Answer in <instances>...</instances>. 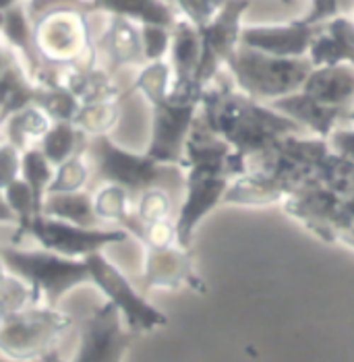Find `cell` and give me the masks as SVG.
<instances>
[{
	"label": "cell",
	"instance_id": "obj_1",
	"mask_svg": "<svg viewBox=\"0 0 354 362\" xmlns=\"http://www.w3.org/2000/svg\"><path fill=\"white\" fill-rule=\"evenodd\" d=\"M199 118L246 164L266 156L284 137L304 133L295 120L239 91L222 73L203 89Z\"/></svg>",
	"mask_w": 354,
	"mask_h": 362
},
{
	"label": "cell",
	"instance_id": "obj_2",
	"mask_svg": "<svg viewBox=\"0 0 354 362\" xmlns=\"http://www.w3.org/2000/svg\"><path fill=\"white\" fill-rule=\"evenodd\" d=\"M33 46L50 71L100 64L87 0H25Z\"/></svg>",
	"mask_w": 354,
	"mask_h": 362
},
{
	"label": "cell",
	"instance_id": "obj_3",
	"mask_svg": "<svg viewBox=\"0 0 354 362\" xmlns=\"http://www.w3.org/2000/svg\"><path fill=\"white\" fill-rule=\"evenodd\" d=\"M85 153L96 185H116L133 197V201L149 189H164L174 199H181L185 193L183 168L158 164L147 153L129 151L116 145L110 135L87 139Z\"/></svg>",
	"mask_w": 354,
	"mask_h": 362
},
{
	"label": "cell",
	"instance_id": "obj_4",
	"mask_svg": "<svg viewBox=\"0 0 354 362\" xmlns=\"http://www.w3.org/2000/svg\"><path fill=\"white\" fill-rule=\"evenodd\" d=\"M0 257L6 269L31 288L40 305L58 307L69 292L89 284L87 265L79 259H69L44 249H21L15 245H0Z\"/></svg>",
	"mask_w": 354,
	"mask_h": 362
},
{
	"label": "cell",
	"instance_id": "obj_5",
	"mask_svg": "<svg viewBox=\"0 0 354 362\" xmlns=\"http://www.w3.org/2000/svg\"><path fill=\"white\" fill-rule=\"evenodd\" d=\"M75 319L48 305L8 313L0 325V352L13 361L35 362L60 352V344L73 332Z\"/></svg>",
	"mask_w": 354,
	"mask_h": 362
},
{
	"label": "cell",
	"instance_id": "obj_6",
	"mask_svg": "<svg viewBox=\"0 0 354 362\" xmlns=\"http://www.w3.org/2000/svg\"><path fill=\"white\" fill-rule=\"evenodd\" d=\"M226 69L239 91L257 102H273L300 91L313 64L307 56L275 58L239 44L234 54L228 58Z\"/></svg>",
	"mask_w": 354,
	"mask_h": 362
},
{
	"label": "cell",
	"instance_id": "obj_7",
	"mask_svg": "<svg viewBox=\"0 0 354 362\" xmlns=\"http://www.w3.org/2000/svg\"><path fill=\"white\" fill-rule=\"evenodd\" d=\"M83 261L89 272V284L104 294L106 303L118 310L133 334H152L168 325V317L137 290L133 281L110 261L104 251L89 255Z\"/></svg>",
	"mask_w": 354,
	"mask_h": 362
},
{
	"label": "cell",
	"instance_id": "obj_8",
	"mask_svg": "<svg viewBox=\"0 0 354 362\" xmlns=\"http://www.w3.org/2000/svg\"><path fill=\"white\" fill-rule=\"evenodd\" d=\"M23 238L35 240L38 247L44 251L83 261L89 255L102 252L106 247L125 243L129 234L120 228H81L46 216H35L23 226L15 228L11 243L19 247Z\"/></svg>",
	"mask_w": 354,
	"mask_h": 362
},
{
	"label": "cell",
	"instance_id": "obj_9",
	"mask_svg": "<svg viewBox=\"0 0 354 362\" xmlns=\"http://www.w3.org/2000/svg\"><path fill=\"white\" fill-rule=\"evenodd\" d=\"M201 98L170 93L164 102L152 106V137L147 156L158 164L181 166L193 122L199 114Z\"/></svg>",
	"mask_w": 354,
	"mask_h": 362
},
{
	"label": "cell",
	"instance_id": "obj_10",
	"mask_svg": "<svg viewBox=\"0 0 354 362\" xmlns=\"http://www.w3.org/2000/svg\"><path fill=\"white\" fill-rule=\"evenodd\" d=\"M249 0H226V4L218 11V15L203 28L199 29L201 37V58L195 73V83L205 89L212 83L228 58L241 44V21L249 8Z\"/></svg>",
	"mask_w": 354,
	"mask_h": 362
},
{
	"label": "cell",
	"instance_id": "obj_11",
	"mask_svg": "<svg viewBox=\"0 0 354 362\" xmlns=\"http://www.w3.org/2000/svg\"><path fill=\"white\" fill-rule=\"evenodd\" d=\"M230 178L207 168H185V193L174 216L178 247L191 249L195 230L222 205Z\"/></svg>",
	"mask_w": 354,
	"mask_h": 362
},
{
	"label": "cell",
	"instance_id": "obj_12",
	"mask_svg": "<svg viewBox=\"0 0 354 362\" xmlns=\"http://www.w3.org/2000/svg\"><path fill=\"white\" fill-rule=\"evenodd\" d=\"M133 339L135 334L125 325L118 310L104 303L83 321L71 362H125Z\"/></svg>",
	"mask_w": 354,
	"mask_h": 362
},
{
	"label": "cell",
	"instance_id": "obj_13",
	"mask_svg": "<svg viewBox=\"0 0 354 362\" xmlns=\"http://www.w3.org/2000/svg\"><path fill=\"white\" fill-rule=\"evenodd\" d=\"M342 195L333 193L321 182L313 180L302 185L284 199V211L313 232L319 240L336 245V232L340 228Z\"/></svg>",
	"mask_w": 354,
	"mask_h": 362
},
{
	"label": "cell",
	"instance_id": "obj_14",
	"mask_svg": "<svg viewBox=\"0 0 354 362\" xmlns=\"http://www.w3.org/2000/svg\"><path fill=\"white\" fill-rule=\"evenodd\" d=\"M143 290H181L191 288L203 292L205 284L195 269L191 249L178 245L168 249H143V269H141Z\"/></svg>",
	"mask_w": 354,
	"mask_h": 362
},
{
	"label": "cell",
	"instance_id": "obj_15",
	"mask_svg": "<svg viewBox=\"0 0 354 362\" xmlns=\"http://www.w3.org/2000/svg\"><path fill=\"white\" fill-rule=\"evenodd\" d=\"M317 31L319 28L307 25L302 19L280 25H249L241 29V46L275 58H302Z\"/></svg>",
	"mask_w": 354,
	"mask_h": 362
},
{
	"label": "cell",
	"instance_id": "obj_16",
	"mask_svg": "<svg viewBox=\"0 0 354 362\" xmlns=\"http://www.w3.org/2000/svg\"><path fill=\"white\" fill-rule=\"evenodd\" d=\"M96 50L100 66H104L110 75H116L120 69L145 64L141 28L120 17H108L104 31L96 37Z\"/></svg>",
	"mask_w": 354,
	"mask_h": 362
},
{
	"label": "cell",
	"instance_id": "obj_17",
	"mask_svg": "<svg viewBox=\"0 0 354 362\" xmlns=\"http://www.w3.org/2000/svg\"><path fill=\"white\" fill-rule=\"evenodd\" d=\"M268 106L284 114L286 118L295 120L302 131H311L315 137H321V139H327L329 133L336 127H340V122L346 120V114H348V110H344V108L326 106V104L309 98L302 91L273 100Z\"/></svg>",
	"mask_w": 354,
	"mask_h": 362
},
{
	"label": "cell",
	"instance_id": "obj_18",
	"mask_svg": "<svg viewBox=\"0 0 354 362\" xmlns=\"http://www.w3.org/2000/svg\"><path fill=\"white\" fill-rule=\"evenodd\" d=\"M300 91L326 106L350 110L354 104V66H313Z\"/></svg>",
	"mask_w": 354,
	"mask_h": 362
},
{
	"label": "cell",
	"instance_id": "obj_19",
	"mask_svg": "<svg viewBox=\"0 0 354 362\" xmlns=\"http://www.w3.org/2000/svg\"><path fill=\"white\" fill-rule=\"evenodd\" d=\"M58 83L62 85L79 104H91L102 100L129 98V91H122L114 75L100 64L87 69H64L56 73Z\"/></svg>",
	"mask_w": 354,
	"mask_h": 362
},
{
	"label": "cell",
	"instance_id": "obj_20",
	"mask_svg": "<svg viewBox=\"0 0 354 362\" xmlns=\"http://www.w3.org/2000/svg\"><path fill=\"white\" fill-rule=\"evenodd\" d=\"M89 11L120 17L127 21H133L141 25H160L172 29L178 21V15L174 11V4L166 0H89Z\"/></svg>",
	"mask_w": 354,
	"mask_h": 362
},
{
	"label": "cell",
	"instance_id": "obj_21",
	"mask_svg": "<svg viewBox=\"0 0 354 362\" xmlns=\"http://www.w3.org/2000/svg\"><path fill=\"white\" fill-rule=\"evenodd\" d=\"M284 187L273 180L272 176L249 170L245 174L230 180L228 191L224 195L222 205H236V207H268L275 203H284L286 199Z\"/></svg>",
	"mask_w": 354,
	"mask_h": 362
},
{
	"label": "cell",
	"instance_id": "obj_22",
	"mask_svg": "<svg viewBox=\"0 0 354 362\" xmlns=\"http://www.w3.org/2000/svg\"><path fill=\"white\" fill-rule=\"evenodd\" d=\"M93 211L100 223H114L129 236L141 243L143 223L137 220L133 211V197L116 185H100L93 193Z\"/></svg>",
	"mask_w": 354,
	"mask_h": 362
},
{
	"label": "cell",
	"instance_id": "obj_23",
	"mask_svg": "<svg viewBox=\"0 0 354 362\" xmlns=\"http://www.w3.org/2000/svg\"><path fill=\"white\" fill-rule=\"evenodd\" d=\"M42 216L73 223V226H81V228H100L102 226L93 211V195H89L87 191L46 195Z\"/></svg>",
	"mask_w": 354,
	"mask_h": 362
},
{
	"label": "cell",
	"instance_id": "obj_24",
	"mask_svg": "<svg viewBox=\"0 0 354 362\" xmlns=\"http://www.w3.org/2000/svg\"><path fill=\"white\" fill-rule=\"evenodd\" d=\"M50 124L52 120L46 112L40 110L38 106H28L23 110L15 112L2 122V137L23 153L31 147L40 145Z\"/></svg>",
	"mask_w": 354,
	"mask_h": 362
},
{
	"label": "cell",
	"instance_id": "obj_25",
	"mask_svg": "<svg viewBox=\"0 0 354 362\" xmlns=\"http://www.w3.org/2000/svg\"><path fill=\"white\" fill-rule=\"evenodd\" d=\"M38 149L44 153V158L52 166H58L64 160H69L77 153H83L87 149V137L73 122L56 120L50 124L46 135L42 137Z\"/></svg>",
	"mask_w": 354,
	"mask_h": 362
},
{
	"label": "cell",
	"instance_id": "obj_26",
	"mask_svg": "<svg viewBox=\"0 0 354 362\" xmlns=\"http://www.w3.org/2000/svg\"><path fill=\"white\" fill-rule=\"evenodd\" d=\"M127 98H116V100H102V102H91L81 104L79 110L73 118V124L81 131L87 139L91 137H106L110 135L120 116H122V104Z\"/></svg>",
	"mask_w": 354,
	"mask_h": 362
},
{
	"label": "cell",
	"instance_id": "obj_27",
	"mask_svg": "<svg viewBox=\"0 0 354 362\" xmlns=\"http://www.w3.org/2000/svg\"><path fill=\"white\" fill-rule=\"evenodd\" d=\"M172 89V66L168 60L145 62L139 66L135 81L129 87V93H141L149 106H156L170 95Z\"/></svg>",
	"mask_w": 354,
	"mask_h": 362
},
{
	"label": "cell",
	"instance_id": "obj_28",
	"mask_svg": "<svg viewBox=\"0 0 354 362\" xmlns=\"http://www.w3.org/2000/svg\"><path fill=\"white\" fill-rule=\"evenodd\" d=\"M52 174H55V166L44 158V153L38 147H31V149L21 153L19 178L31 189L40 211L44 207V199L48 195V187H50V180H52Z\"/></svg>",
	"mask_w": 354,
	"mask_h": 362
},
{
	"label": "cell",
	"instance_id": "obj_29",
	"mask_svg": "<svg viewBox=\"0 0 354 362\" xmlns=\"http://www.w3.org/2000/svg\"><path fill=\"white\" fill-rule=\"evenodd\" d=\"M91 182V164L87 153H77L62 164L55 166V174L48 187L50 193H77L85 191V187Z\"/></svg>",
	"mask_w": 354,
	"mask_h": 362
},
{
	"label": "cell",
	"instance_id": "obj_30",
	"mask_svg": "<svg viewBox=\"0 0 354 362\" xmlns=\"http://www.w3.org/2000/svg\"><path fill=\"white\" fill-rule=\"evenodd\" d=\"M133 211L143 226L162 220H174V197L164 189L143 191L133 201Z\"/></svg>",
	"mask_w": 354,
	"mask_h": 362
},
{
	"label": "cell",
	"instance_id": "obj_31",
	"mask_svg": "<svg viewBox=\"0 0 354 362\" xmlns=\"http://www.w3.org/2000/svg\"><path fill=\"white\" fill-rule=\"evenodd\" d=\"M4 199H6V203H8L13 216L17 218L15 228H17V226H23V223L29 222V220L35 218V216H42V211H40V207H38V203H35V199H33L31 189H29L21 178L13 180V182L4 189Z\"/></svg>",
	"mask_w": 354,
	"mask_h": 362
},
{
	"label": "cell",
	"instance_id": "obj_32",
	"mask_svg": "<svg viewBox=\"0 0 354 362\" xmlns=\"http://www.w3.org/2000/svg\"><path fill=\"white\" fill-rule=\"evenodd\" d=\"M172 4L181 11L183 19L201 29L218 15L226 0H172Z\"/></svg>",
	"mask_w": 354,
	"mask_h": 362
},
{
	"label": "cell",
	"instance_id": "obj_33",
	"mask_svg": "<svg viewBox=\"0 0 354 362\" xmlns=\"http://www.w3.org/2000/svg\"><path fill=\"white\" fill-rule=\"evenodd\" d=\"M170 40H172V29L160 28V25H141V44H143L145 62L164 60V56L170 52Z\"/></svg>",
	"mask_w": 354,
	"mask_h": 362
},
{
	"label": "cell",
	"instance_id": "obj_34",
	"mask_svg": "<svg viewBox=\"0 0 354 362\" xmlns=\"http://www.w3.org/2000/svg\"><path fill=\"white\" fill-rule=\"evenodd\" d=\"M326 31L338 42L344 64H353L354 66V21L348 19L346 15H338L331 21L324 23Z\"/></svg>",
	"mask_w": 354,
	"mask_h": 362
},
{
	"label": "cell",
	"instance_id": "obj_35",
	"mask_svg": "<svg viewBox=\"0 0 354 362\" xmlns=\"http://www.w3.org/2000/svg\"><path fill=\"white\" fill-rule=\"evenodd\" d=\"M143 249H168L178 245L176 238V223L174 220H162L143 226Z\"/></svg>",
	"mask_w": 354,
	"mask_h": 362
},
{
	"label": "cell",
	"instance_id": "obj_36",
	"mask_svg": "<svg viewBox=\"0 0 354 362\" xmlns=\"http://www.w3.org/2000/svg\"><path fill=\"white\" fill-rule=\"evenodd\" d=\"M21 172V151L11 143H0V191H4L13 180L19 178Z\"/></svg>",
	"mask_w": 354,
	"mask_h": 362
},
{
	"label": "cell",
	"instance_id": "obj_37",
	"mask_svg": "<svg viewBox=\"0 0 354 362\" xmlns=\"http://www.w3.org/2000/svg\"><path fill=\"white\" fill-rule=\"evenodd\" d=\"M326 141L331 153L354 162V127H336Z\"/></svg>",
	"mask_w": 354,
	"mask_h": 362
},
{
	"label": "cell",
	"instance_id": "obj_38",
	"mask_svg": "<svg viewBox=\"0 0 354 362\" xmlns=\"http://www.w3.org/2000/svg\"><path fill=\"white\" fill-rule=\"evenodd\" d=\"M340 15V6H338V0H311V11L307 17H302V21L307 25H313V28H319L327 21H331L333 17Z\"/></svg>",
	"mask_w": 354,
	"mask_h": 362
},
{
	"label": "cell",
	"instance_id": "obj_39",
	"mask_svg": "<svg viewBox=\"0 0 354 362\" xmlns=\"http://www.w3.org/2000/svg\"><path fill=\"white\" fill-rule=\"evenodd\" d=\"M344 228H354V189L348 195L342 197V205H340V228L338 230H344Z\"/></svg>",
	"mask_w": 354,
	"mask_h": 362
},
{
	"label": "cell",
	"instance_id": "obj_40",
	"mask_svg": "<svg viewBox=\"0 0 354 362\" xmlns=\"http://www.w3.org/2000/svg\"><path fill=\"white\" fill-rule=\"evenodd\" d=\"M0 223H13V226L17 223V218L13 216V211L4 199V191H0Z\"/></svg>",
	"mask_w": 354,
	"mask_h": 362
},
{
	"label": "cell",
	"instance_id": "obj_41",
	"mask_svg": "<svg viewBox=\"0 0 354 362\" xmlns=\"http://www.w3.org/2000/svg\"><path fill=\"white\" fill-rule=\"evenodd\" d=\"M336 245H344L348 249L354 251V228H344V230H338L336 234Z\"/></svg>",
	"mask_w": 354,
	"mask_h": 362
},
{
	"label": "cell",
	"instance_id": "obj_42",
	"mask_svg": "<svg viewBox=\"0 0 354 362\" xmlns=\"http://www.w3.org/2000/svg\"><path fill=\"white\" fill-rule=\"evenodd\" d=\"M0 362H19V361H13V358L4 356V354L0 352ZM35 362H64V361H62V354H60V352H55V354H50V356H46V358H42V361H35Z\"/></svg>",
	"mask_w": 354,
	"mask_h": 362
},
{
	"label": "cell",
	"instance_id": "obj_43",
	"mask_svg": "<svg viewBox=\"0 0 354 362\" xmlns=\"http://www.w3.org/2000/svg\"><path fill=\"white\" fill-rule=\"evenodd\" d=\"M338 6H340V15H346L354 11V0H338Z\"/></svg>",
	"mask_w": 354,
	"mask_h": 362
},
{
	"label": "cell",
	"instance_id": "obj_44",
	"mask_svg": "<svg viewBox=\"0 0 354 362\" xmlns=\"http://www.w3.org/2000/svg\"><path fill=\"white\" fill-rule=\"evenodd\" d=\"M19 2H25V0H0V13L8 11L11 6H15V4H19Z\"/></svg>",
	"mask_w": 354,
	"mask_h": 362
},
{
	"label": "cell",
	"instance_id": "obj_45",
	"mask_svg": "<svg viewBox=\"0 0 354 362\" xmlns=\"http://www.w3.org/2000/svg\"><path fill=\"white\" fill-rule=\"evenodd\" d=\"M8 278V269H6V265H4V261H2V257H0V286L4 284V279Z\"/></svg>",
	"mask_w": 354,
	"mask_h": 362
},
{
	"label": "cell",
	"instance_id": "obj_46",
	"mask_svg": "<svg viewBox=\"0 0 354 362\" xmlns=\"http://www.w3.org/2000/svg\"><path fill=\"white\" fill-rule=\"evenodd\" d=\"M346 120H348V122H350V124H353V127H354V104H353V106H350V110H348V114H346Z\"/></svg>",
	"mask_w": 354,
	"mask_h": 362
},
{
	"label": "cell",
	"instance_id": "obj_47",
	"mask_svg": "<svg viewBox=\"0 0 354 362\" xmlns=\"http://www.w3.org/2000/svg\"><path fill=\"white\" fill-rule=\"evenodd\" d=\"M6 315H8V313H6V308L2 307V303H0V325H2V321L6 319Z\"/></svg>",
	"mask_w": 354,
	"mask_h": 362
},
{
	"label": "cell",
	"instance_id": "obj_48",
	"mask_svg": "<svg viewBox=\"0 0 354 362\" xmlns=\"http://www.w3.org/2000/svg\"><path fill=\"white\" fill-rule=\"evenodd\" d=\"M4 141V137H2V124H0V143Z\"/></svg>",
	"mask_w": 354,
	"mask_h": 362
},
{
	"label": "cell",
	"instance_id": "obj_49",
	"mask_svg": "<svg viewBox=\"0 0 354 362\" xmlns=\"http://www.w3.org/2000/svg\"><path fill=\"white\" fill-rule=\"evenodd\" d=\"M280 2H282V4H290L292 0H280Z\"/></svg>",
	"mask_w": 354,
	"mask_h": 362
},
{
	"label": "cell",
	"instance_id": "obj_50",
	"mask_svg": "<svg viewBox=\"0 0 354 362\" xmlns=\"http://www.w3.org/2000/svg\"><path fill=\"white\" fill-rule=\"evenodd\" d=\"M0 25H2V13H0Z\"/></svg>",
	"mask_w": 354,
	"mask_h": 362
},
{
	"label": "cell",
	"instance_id": "obj_51",
	"mask_svg": "<svg viewBox=\"0 0 354 362\" xmlns=\"http://www.w3.org/2000/svg\"><path fill=\"white\" fill-rule=\"evenodd\" d=\"M166 2H170V4H172V0H166Z\"/></svg>",
	"mask_w": 354,
	"mask_h": 362
},
{
	"label": "cell",
	"instance_id": "obj_52",
	"mask_svg": "<svg viewBox=\"0 0 354 362\" xmlns=\"http://www.w3.org/2000/svg\"><path fill=\"white\" fill-rule=\"evenodd\" d=\"M87 2H89V0H87Z\"/></svg>",
	"mask_w": 354,
	"mask_h": 362
}]
</instances>
